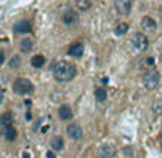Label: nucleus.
I'll return each mask as SVG.
<instances>
[{
    "mask_svg": "<svg viewBox=\"0 0 162 158\" xmlns=\"http://www.w3.org/2000/svg\"><path fill=\"white\" fill-rule=\"evenodd\" d=\"M67 53L70 56L79 58V56H82V53H83V45H82V43H73V45H70Z\"/></svg>",
    "mask_w": 162,
    "mask_h": 158,
    "instance_id": "nucleus-13",
    "label": "nucleus"
},
{
    "mask_svg": "<svg viewBox=\"0 0 162 158\" xmlns=\"http://www.w3.org/2000/svg\"><path fill=\"white\" fill-rule=\"evenodd\" d=\"M22 158H30V154H29V152H26V151H24V152L22 154Z\"/></svg>",
    "mask_w": 162,
    "mask_h": 158,
    "instance_id": "nucleus-26",
    "label": "nucleus"
},
{
    "mask_svg": "<svg viewBox=\"0 0 162 158\" xmlns=\"http://www.w3.org/2000/svg\"><path fill=\"white\" fill-rule=\"evenodd\" d=\"M0 19H2V13H0Z\"/></svg>",
    "mask_w": 162,
    "mask_h": 158,
    "instance_id": "nucleus-34",
    "label": "nucleus"
},
{
    "mask_svg": "<svg viewBox=\"0 0 162 158\" xmlns=\"http://www.w3.org/2000/svg\"><path fill=\"white\" fill-rule=\"evenodd\" d=\"M63 140H62V137H53L52 141H50V148L53 149V151H62L63 149Z\"/></svg>",
    "mask_w": 162,
    "mask_h": 158,
    "instance_id": "nucleus-14",
    "label": "nucleus"
},
{
    "mask_svg": "<svg viewBox=\"0 0 162 158\" xmlns=\"http://www.w3.org/2000/svg\"><path fill=\"white\" fill-rule=\"evenodd\" d=\"M141 23H142L143 30H146V32H153V30L157 29V22H155L153 19L148 17V16H145Z\"/></svg>",
    "mask_w": 162,
    "mask_h": 158,
    "instance_id": "nucleus-12",
    "label": "nucleus"
},
{
    "mask_svg": "<svg viewBox=\"0 0 162 158\" xmlns=\"http://www.w3.org/2000/svg\"><path fill=\"white\" fill-rule=\"evenodd\" d=\"M2 134H3V137H5L7 141H14L16 137H17V131L14 130L13 125H9V126L2 128Z\"/></svg>",
    "mask_w": 162,
    "mask_h": 158,
    "instance_id": "nucleus-10",
    "label": "nucleus"
},
{
    "mask_svg": "<svg viewBox=\"0 0 162 158\" xmlns=\"http://www.w3.org/2000/svg\"><path fill=\"white\" fill-rule=\"evenodd\" d=\"M62 20H63V23L69 24V26H70V24H76L77 22H79V14L73 9H66L62 16Z\"/></svg>",
    "mask_w": 162,
    "mask_h": 158,
    "instance_id": "nucleus-6",
    "label": "nucleus"
},
{
    "mask_svg": "<svg viewBox=\"0 0 162 158\" xmlns=\"http://www.w3.org/2000/svg\"><path fill=\"white\" fill-rule=\"evenodd\" d=\"M72 116H73V114H72V109L69 108V105H62L59 108V118L62 121H69V119H72Z\"/></svg>",
    "mask_w": 162,
    "mask_h": 158,
    "instance_id": "nucleus-11",
    "label": "nucleus"
},
{
    "mask_svg": "<svg viewBox=\"0 0 162 158\" xmlns=\"http://www.w3.org/2000/svg\"><path fill=\"white\" fill-rule=\"evenodd\" d=\"M161 149H162V140H161Z\"/></svg>",
    "mask_w": 162,
    "mask_h": 158,
    "instance_id": "nucleus-33",
    "label": "nucleus"
},
{
    "mask_svg": "<svg viewBox=\"0 0 162 158\" xmlns=\"http://www.w3.org/2000/svg\"><path fill=\"white\" fill-rule=\"evenodd\" d=\"M32 49H33V40L32 39H23L20 42V51L23 53H29Z\"/></svg>",
    "mask_w": 162,
    "mask_h": 158,
    "instance_id": "nucleus-16",
    "label": "nucleus"
},
{
    "mask_svg": "<svg viewBox=\"0 0 162 158\" xmlns=\"http://www.w3.org/2000/svg\"><path fill=\"white\" fill-rule=\"evenodd\" d=\"M152 63H153V59H152V58H149V59H148V65H152Z\"/></svg>",
    "mask_w": 162,
    "mask_h": 158,
    "instance_id": "nucleus-29",
    "label": "nucleus"
},
{
    "mask_svg": "<svg viewBox=\"0 0 162 158\" xmlns=\"http://www.w3.org/2000/svg\"><path fill=\"white\" fill-rule=\"evenodd\" d=\"M102 84H108V78H103V79H102Z\"/></svg>",
    "mask_w": 162,
    "mask_h": 158,
    "instance_id": "nucleus-30",
    "label": "nucleus"
},
{
    "mask_svg": "<svg viewBox=\"0 0 162 158\" xmlns=\"http://www.w3.org/2000/svg\"><path fill=\"white\" fill-rule=\"evenodd\" d=\"M128 30H129L128 23H119L115 28V35H116V36H122V35H125Z\"/></svg>",
    "mask_w": 162,
    "mask_h": 158,
    "instance_id": "nucleus-18",
    "label": "nucleus"
},
{
    "mask_svg": "<svg viewBox=\"0 0 162 158\" xmlns=\"http://www.w3.org/2000/svg\"><path fill=\"white\" fill-rule=\"evenodd\" d=\"M13 124V116L10 112H6L0 116V128H5V126H9Z\"/></svg>",
    "mask_w": 162,
    "mask_h": 158,
    "instance_id": "nucleus-15",
    "label": "nucleus"
},
{
    "mask_svg": "<svg viewBox=\"0 0 162 158\" xmlns=\"http://www.w3.org/2000/svg\"><path fill=\"white\" fill-rule=\"evenodd\" d=\"M159 79H161V76H159V72L155 69H149L146 73L143 75V85H145V88L146 89H155L158 86V84H159Z\"/></svg>",
    "mask_w": 162,
    "mask_h": 158,
    "instance_id": "nucleus-3",
    "label": "nucleus"
},
{
    "mask_svg": "<svg viewBox=\"0 0 162 158\" xmlns=\"http://www.w3.org/2000/svg\"><path fill=\"white\" fill-rule=\"evenodd\" d=\"M99 155L103 158H112L116 155V148L112 144H103L99 147Z\"/></svg>",
    "mask_w": 162,
    "mask_h": 158,
    "instance_id": "nucleus-8",
    "label": "nucleus"
},
{
    "mask_svg": "<svg viewBox=\"0 0 162 158\" xmlns=\"http://www.w3.org/2000/svg\"><path fill=\"white\" fill-rule=\"evenodd\" d=\"M3 99H5V91L0 88V105L3 103Z\"/></svg>",
    "mask_w": 162,
    "mask_h": 158,
    "instance_id": "nucleus-23",
    "label": "nucleus"
},
{
    "mask_svg": "<svg viewBox=\"0 0 162 158\" xmlns=\"http://www.w3.org/2000/svg\"><path fill=\"white\" fill-rule=\"evenodd\" d=\"M13 30H14V33H17V35H20V33H29L32 30V24H30V22H27V20H20V22H17V23L13 26Z\"/></svg>",
    "mask_w": 162,
    "mask_h": 158,
    "instance_id": "nucleus-9",
    "label": "nucleus"
},
{
    "mask_svg": "<svg viewBox=\"0 0 162 158\" xmlns=\"http://www.w3.org/2000/svg\"><path fill=\"white\" fill-rule=\"evenodd\" d=\"M49 130V125H46V126H43L42 128V132H46V131Z\"/></svg>",
    "mask_w": 162,
    "mask_h": 158,
    "instance_id": "nucleus-28",
    "label": "nucleus"
},
{
    "mask_svg": "<svg viewBox=\"0 0 162 158\" xmlns=\"http://www.w3.org/2000/svg\"><path fill=\"white\" fill-rule=\"evenodd\" d=\"M76 5L81 10H89L91 9V6H92V3H91V0H77Z\"/></svg>",
    "mask_w": 162,
    "mask_h": 158,
    "instance_id": "nucleus-21",
    "label": "nucleus"
},
{
    "mask_svg": "<svg viewBox=\"0 0 162 158\" xmlns=\"http://www.w3.org/2000/svg\"><path fill=\"white\" fill-rule=\"evenodd\" d=\"M5 62V52L3 51H0V65Z\"/></svg>",
    "mask_w": 162,
    "mask_h": 158,
    "instance_id": "nucleus-24",
    "label": "nucleus"
},
{
    "mask_svg": "<svg viewBox=\"0 0 162 158\" xmlns=\"http://www.w3.org/2000/svg\"><path fill=\"white\" fill-rule=\"evenodd\" d=\"M95 98H96L98 102H103L106 99V91L103 88H98L95 91Z\"/></svg>",
    "mask_w": 162,
    "mask_h": 158,
    "instance_id": "nucleus-19",
    "label": "nucleus"
},
{
    "mask_svg": "<svg viewBox=\"0 0 162 158\" xmlns=\"http://www.w3.org/2000/svg\"><path fill=\"white\" fill-rule=\"evenodd\" d=\"M24 103H26L27 107H30V103H32V101H30V99H26V101H24Z\"/></svg>",
    "mask_w": 162,
    "mask_h": 158,
    "instance_id": "nucleus-27",
    "label": "nucleus"
},
{
    "mask_svg": "<svg viewBox=\"0 0 162 158\" xmlns=\"http://www.w3.org/2000/svg\"><path fill=\"white\" fill-rule=\"evenodd\" d=\"M20 63H22L20 56L14 55L13 58L10 59V62H9V68H10V69H17V68H20Z\"/></svg>",
    "mask_w": 162,
    "mask_h": 158,
    "instance_id": "nucleus-20",
    "label": "nucleus"
},
{
    "mask_svg": "<svg viewBox=\"0 0 162 158\" xmlns=\"http://www.w3.org/2000/svg\"><path fill=\"white\" fill-rule=\"evenodd\" d=\"M45 56L43 55H36L32 58V61H30V63H32V66L33 68H36V69H39V68H42L43 65H45Z\"/></svg>",
    "mask_w": 162,
    "mask_h": 158,
    "instance_id": "nucleus-17",
    "label": "nucleus"
},
{
    "mask_svg": "<svg viewBox=\"0 0 162 158\" xmlns=\"http://www.w3.org/2000/svg\"><path fill=\"white\" fill-rule=\"evenodd\" d=\"M115 9L119 14L126 16L132 10V0H115Z\"/></svg>",
    "mask_w": 162,
    "mask_h": 158,
    "instance_id": "nucleus-5",
    "label": "nucleus"
},
{
    "mask_svg": "<svg viewBox=\"0 0 162 158\" xmlns=\"http://www.w3.org/2000/svg\"><path fill=\"white\" fill-rule=\"evenodd\" d=\"M13 91L17 95H30L34 91L33 84L26 78H19L14 81L13 84Z\"/></svg>",
    "mask_w": 162,
    "mask_h": 158,
    "instance_id": "nucleus-2",
    "label": "nucleus"
},
{
    "mask_svg": "<svg viewBox=\"0 0 162 158\" xmlns=\"http://www.w3.org/2000/svg\"><path fill=\"white\" fill-rule=\"evenodd\" d=\"M66 132H67V135H69L70 140L77 141V140H81L82 138V130L77 124H70V125H67Z\"/></svg>",
    "mask_w": 162,
    "mask_h": 158,
    "instance_id": "nucleus-7",
    "label": "nucleus"
},
{
    "mask_svg": "<svg viewBox=\"0 0 162 158\" xmlns=\"http://www.w3.org/2000/svg\"><path fill=\"white\" fill-rule=\"evenodd\" d=\"M159 14H161V16H162V9H159Z\"/></svg>",
    "mask_w": 162,
    "mask_h": 158,
    "instance_id": "nucleus-32",
    "label": "nucleus"
},
{
    "mask_svg": "<svg viewBox=\"0 0 162 158\" xmlns=\"http://www.w3.org/2000/svg\"><path fill=\"white\" fill-rule=\"evenodd\" d=\"M152 109L157 115H162V99H157L152 105Z\"/></svg>",
    "mask_w": 162,
    "mask_h": 158,
    "instance_id": "nucleus-22",
    "label": "nucleus"
},
{
    "mask_svg": "<svg viewBox=\"0 0 162 158\" xmlns=\"http://www.w3.org/2000/svg\"><path fill=\"white\" fill-rule=\"evenodd\" d=\"M131 45L134 46L135 51H138V52L146 51V47L149 45L148 37L145 36L143 33H135L134 36L131 37Z\"/></svg>",
    "mask_w": 162,
    "mask_h": 158,
    "instance_id": "nucleus-4",
    "label": "nucleus"
},
{
    "mask_svg": "<svg viewBox=\"0 0 162 158\" xmlns=\"http://www.w3.org/2000/svg\"><path fill=\"white\" fill-rule=\"evenodd\" d=\"M76 75V69L75 65L67 61H60L57 62L55 68H53V76L57 82H69L75 78Z\"/></svg>",
    "mask_w": 162,
    "mask_h": 158,
    "instance_id": "nucleus-1",
    "label": "nucleus"
},
{
    "mask_svg": "<svg viewBox=\"0 0 162 158\" xmlns=\"http://www.w3.org/2000/svg\"><path fill=\"white\" fill-rule=\"evenodd\" d=\"M26 118H27V119H30V118H32V115H30V112H27V114H26Z\"/></svg>",
    "mask_w": 162,
    "mask_h": 158,
    "instance_id": "nucleus-31",
    "label": "nucleus"
},
{
    "mask_svg": "<svg viewBox=\"0 0 162 158\" xmlns=\"http://www.w3.org/2000/svg\"><path fill=\"white\" fill-rule=\"evenodd\" d=\"M46 157L48 158H56L55 157V154H53V151H48V152H46Z\"/></svg>",
    "mask_w": 162,
    "mask_h": 158,
    "instance_id": "nucleus-25",
    "label": "nucleus"
}]
</instances>
